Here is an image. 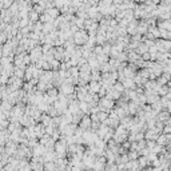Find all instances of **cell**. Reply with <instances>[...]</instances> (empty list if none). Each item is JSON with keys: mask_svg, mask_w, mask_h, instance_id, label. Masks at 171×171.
Listing matches in <instances>:
<instances>
[{"mask_svg": "<svg viewBox=\"0 0 171 171\" xmlns=\"http://www.w3.org/2000/svg\"><path fill=\"white\" fill-rule=\"evenodd\" d=\"M59 90H60V92L64 94V95H71V94L76 92V87H75L74 84H70V83H63V84L59 87Z\"/></svg>", "mask_w": 171, "mask_h": 171, "instance_id": "obj_4", "label": "cell"}, {"mask_svg": "<svg viewBox=\"0 0 171 171\" xmlns=\"http://www.w3.org/2000/svg\"><path fill=\"white\" fill-rule=\"evenodd\" d=\"M142 59H143V60H146V62L151 60V52H150V51H147V52L142 54Z\"/></svg>", "mask_w": 171, "mask_h": 171, "instance_id": "obj_8", "label": "cell"}, {"mask_svg": "<svg viewBox=\"0 0 171 171\" xmlns=\"http://www.w3.org/2000/svg\"><path fill=\"white\" fill-rule=\"evenodd\" d=\"M88 39H90V34L87 30H79V31L74 32L75 44H78V46H84L86 43L88 42Z\"/></svg>", "mask_w": 171, "mask_h": 171, "instance_id": "obj_1", "label": "cell"}, {"mask_svg": "<svg viewBox=\"0 0 171 171\" xmlns=\"http://www.w3.org/2000/svg\"><path fill=\"white\" fill-rule=\"evenodd\" d=\"M28 18H30V22L35 23V22H39V20H40V13H39V12H36L35 9L32 8L31 11H30V15H28Z\"/></svg>", "mask_w": 171, "mask_h": 171, "instance_id": "obj_6", "label": "cell"}, {"mask_svg": "<svg viewBox=\"0 0 171 171\" xmlns=\"http://www.w3.org/2000/svg\"><path fill=\"white\" fill-rule=\"evenodd\" d=\"M115 103H116V102L112 100V99H110V98L102 96L100 100H99V107H100V110H103V111H111V110L115 107Z\"/></svg>", "mask_w": 171, "mask_h": 171, "instance_id": "obj_2", "label": "cell"}, {"mask_svg": "<svg viewBox=\"0 0 171 171\" xmlns=\"http://www.w3.org/2000/svg\"><path fill=\"white\" fill-rule=\"evenodd\" d=\"M78 126L82 128V130H84V131L91 130V127H92V119H91V116H88V115L86 114L82 118V121H80V123H79Z\"/></svg>", "mask_w": 171, "mask_h": 171, "instance_id": "obj_3", "label": "cell"}, {"mask_svg": "<svg viewBox=\"0 0 171 171\" xmlns=\"http://www.w3.org/2000/svg\"><path fill=\"white\" fill-rule=\"evenodd\" d=\"M134 80H135V83H136V86H144V83L147 82L148 79L147 78H144L143 75H140L139 72L134 76Z\"/></svg>", "mask_w": 171, "mask_h": 171, "instance_id": "obj_7", "label": "cell"}, {"mask_svg": "<svg viewBox=\"0 0 171 171\" xmlns=\"http://www.w3.org/2000/svg\"><path fill=\"white\" fill-rule=\"evenodd\" d=\"M123 84H125L126 90H131V88H135L136 87V83L134 80V78H126L123 80Z\"/></svg>", "mask_w": 171, "mask_h": 171, "instance_id": "obj_5", "label": "cell"}]
</instances>
